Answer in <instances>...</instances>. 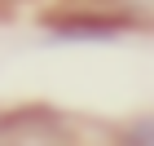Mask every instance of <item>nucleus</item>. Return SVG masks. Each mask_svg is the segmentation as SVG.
<instances>
[{"label": "nucleus", "mask_w": 154, "mask_h": 146, "mask_svg": "<svg viewBox=\"0 0 154 146\" xmlns=\"http://www.w3.org/2000/svg\"><path fill=\"white\" fill-rule=\"evenodd\" d=\"M128 142H154V120H141V124H132Z\"/></svg>", "instance_id": "2"}, {"label": "nucleus", "mask_w": 154, "mask_h": 146, "mask_svg": "<svg viewBox=\"0 0 154 146\" xmlns=\"http://www.w3.org/2000/svg\"><path fill=\"white\" fill-rule=\"evenodd\" d=\"M119 9H123V18H128V22L154 27V0H119Z\"/></svg>", "instance_id": "1"}]
</instances>
